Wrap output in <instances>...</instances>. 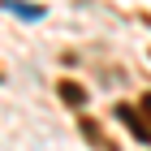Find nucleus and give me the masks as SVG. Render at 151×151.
<instances>
[{
  "label": "nucleus",
  "mask_w": 151,
  "mask_h": 151,
  "mask_svg": "<svg viewBox=\"0 0 151 151\" xmlns=\"http://www.w3.org/2000/svg\"><path fill=\"white\" fill-rule=\"evenodd\" d=\"M116 121H125V125H129V134H134L138 142H147V138H151V125L142 121L138 112H134V108H116Z\"/></svg>",
  "instance_id": "1"
},
{
  "label": "nucleus",
  "mask_w": 151,
  "mask_h": 151,
  "mask_svg": "<svg viewBox=\"0 0 151 151\" xmlns=\"http://www.w3.org/2000/svg\"><path fill=\"white\" fill-rule=\"evenodd\" d=\"M60 99L73 104V108H82V104H86V91H82L78 82H60Z\"/></svg>",
  "instance_id": "2"
},
{
  "label": "nucleus",
  "mask_w": 151,
  "mask_h": 151,
  "mask_svg": "<svg viewBox=\"0 0 151 151\" xmlns=\"http://www.w3.org/2000/svg\"><path fill=\"white\" fill-rule=\"evenodd\" d=\"M9 13H17V17H43V9L39 4H22V0H0Z\"/></svg>",
  "instance_id": "3"
},
{
  "label": "nucleus",
  "mask_w": 151,
  "mask_h": 151,
  "mask_svg": "<svg viewBox=\"0 0 151 151\" xmlns=\"http://www.w3.org/2000/svg\"><path fill=\"white\" fill-rule=\"evenodd\" d=\"M142 116H147V125H151V95H142Z\"/></svg>",
  "instance_id": "4"
}]
</instances>
